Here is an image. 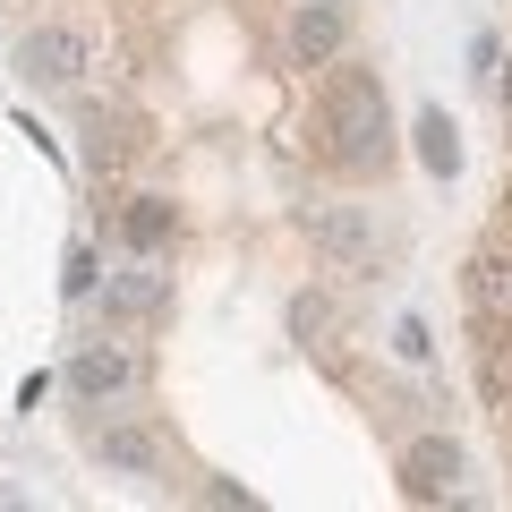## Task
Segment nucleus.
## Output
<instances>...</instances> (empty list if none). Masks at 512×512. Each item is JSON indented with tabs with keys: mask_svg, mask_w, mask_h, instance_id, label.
Listing matches in <instances>:
<instances>
[{
	"mask_svg": "<svg viewBox=\"0 0 512 512\" xmlns=\"http://www.w3.org/2000/svg\"><path fill=\"white\" fill-rule=\"evenodd\" d=\"M325 154L350 171L384 163V77L376 69H342L325 86Z\"/></svg>",
	"mask_w": 512,
	"mask_h": 512,
	"instance_id": "1",
	"label": "nucleus"
},
{
	"mask_svg": "<svg viewBox=\"0 0 512 512\" xmlns=\"http://www.w3.org/2000/svg\"><path fill=\"white\" fill-rule=\"evenodd\" d=\"M410 137H419V163L436 171V180H453V171H461V128L444 120V111H419V128H410Z\"/></svg>",
	"mask_w": 512,
	"mask_h": 512,
	"instance_id": "10",
	"label": "nucleus"
},
{
	"mask_svg": "<svg viewBox=\"0 0 512 512\" xmlns=\"http://www.w3.org/2000/svg\"><path fill=\"white\" fill-rule=\"evenodd\" d=\"M342 35H350L342 9H333V0H308V9L291 18V60H299V69H325V60L342 52Z\"/></svg>",
	"mask_w": 512,
	"mask_h": 512,
	"instance_id": "6",
	"label": "nucleus"
},
{
	"mask_svg": "<svg viewBox=\"0 0 512 512\" xmlns=\"http://www.w3.org/2000/svg\"><path fill=\"white\" fill-rule=\"evenodd\" d=\"M470 308H478V325H512V256L504 248H487L470 265Z\"/></svg>",
	"mask_w": 512,
	"mask_h": 512,
	"instance_id": "8",
	"label": "nucleus"
},
{
	"mask_svg": "<svg viewBox=\"0 0 512 512\" xmlns=\"http://www.w3.org/2000/svg\"><path fill=\"white\" fill-rule=\"evenodd\" d=\"M94 461H103V470H128V478H154L163 470V444L146 436V427H94Z\"/></svg>",
	"mask_w": 512,
	"mask_h": 512,
	"instance_id": "7",
	"label": "nucleus"
},
{
	"mask_svg": "<svg viewBox=\"0 0 512 512\" xmlns=\"http://www.w3.org/2000/svg\"><path fill=\"white\" fill-rule=\"evenodd\" d=\"M103 308L111 316H154V308H163V274H146V265H137V274H111L103 282Z\"/></svg>",
	"mask_w": 512,
	"mask_h": 512,
	"instance_id": "11",
	"label": "nucleus"
},
{
	"mask_svg": "<svg viewBox=\"0 0 512 512\" xmlns=\"http://www.w3.org/2000/svg\"><path fill=\"white\" fill-rule=\"evenodd\" d=\"M393 350H402V359H436V342H427L419 316H402V325H393Z\"/></svg>",
	"mask_w": 512,
	"mask_h": 512,
	"instance_id": "15",
	"label": "nucleus"
},
{
	"mask_svg": "<svg viewBox=\"0 0 512 512\" xmlns=\"http://www.w3.org/2000/svg\"><path fill=\"white\" fill-rule=\"evenodd\" d=\"M60 282H69V299H86L94 282H103V274H94V248H69V274H60Z\"/></svg>",
	"mask_w": 512,
	"mask_h": 512,
	"instance_id": "16",
	"label": "nucleus"
},
{
	"mask_svg": "<svg viewBox=\"0 0 512 512\" xmlns=\"http://www.w3.org/2000/svg\"><path fill=\"white\" fill-rule=\"evenodd\" d=\"M120 239H128L137 256H154V248L171 239V205H163V197H128V214H120Z\"/></svg>",
	"mask_w": 512,
	"mask_h": 512,
	"instance_id": "12",
	"label": "nucleus"
},
{
	"mask_svg": "<svg viewBox=\"0 0 512 512\" xmlns=\"http://www.w3.org/2000/svg\"><path fill=\"white\" fill-rule=\"evenodd\" d=\"M137 384V359H128L120 342H86L69 359V393H86V402H103V393H128Z\"/></svg>",
	"mask_w": 512,
	"mask_h": 512,
	"instance_id": "5",
	"label": "nucleus"
},
{
	"mask_svg": "<svg viewBox=\"0 0 512 512\" xmlns=\"http://www.w3.org/2000/svg\"><path fill=\"white\" fill-rule=\"evenodd\" d=\"M453 478H461V444L453 436H419L402 453V495H410V504H444Z\"/></svg>",
	"mask_w": 512,
	"mask_h": 512,
	"instance_id": "3",
	"label": "nucleus"
},
{
	"mask_svg": "<svg viewBox=\"0 0 512 512\" xmlns=\"http://www.w3.org/2000/svg\"><path fill=\"white\" fill-rule=\"evenodd\" d=\"M18 60H26L35 86H77V69H86V35H77V26H35V35L18 43Z\"/></svg>",
	"mask_w": 512,
	"mask_h": 512,
	"instance_id": "4",
	"label": "nucleus"
},
{
	"mask_svg": "<svg viewBox=\"0 0 512 512\" xmlns=\"http://www.w3.org/2000/svg\"><path fill=\"white\" fill-rule=\"evenodd\" d=\"M504 120H512V86H504Z\"/></svg>",
	"mask_w": 512,
	"mask_h": 512,
	"instance_id": "17",
	"label": "nucleus"
},
{
	"mask_svg": "<svg viewBox=\"0 0 512 512\" xmlns=\"http://www.w3.org/2000/svg\"><path fill=\"white\" fill-rule=\"evenodd\" d=\"M128 154H137V120L94 103V111H86V163H94V171H111V163H128Z\"/></svg>",
	"mask_w": 512,
	"mask_h": 512,
	"instance_id": "9",
	"label": "nucleus"
},
{
	"mask_svg": "<svg viewBox=\"0 0 512 512\" xmlns=\"http://www.w3.org/2000/svg\"><path fill=\"white\" fill-rule=\"evenodd\" d=\"M487 393H495V402H512V350H504V325H495V342H487Z\"/></svg>",
	"mask_w": 512,
	"mask_h": 512,
	"instance_id": "13",
	"label": "nucleus"
},
{
	"mask_svg": "<svg viewBox=\"0 0 512 512\" xmlns=\"http://www.w3.org/2000/svg\"><path fill=\"white\" fill-rule=\"evenodd\" d=\"M308 248L333 256V265H350V274L376 265V231H367L359 205H316V214H308Z\"/></svg>",
	"mask_w": 512,
	"mask_h": 512,
	"instance_id": "2",
	"label": "nucleus"
},
{
	"mask_svg": "<svg viewBox=\"0 0 512 512\" xmlns=\"http://www.w3.org/2000/svg\"><path fill=\"white\" fill-rule=\"evenodd\" d=\"M291 333H333V308H325V299H308V291H299V299H291Z\"/></svg>",
	"mask_w": 512,
	"mask_h": 512,
	"instance_id": "14",
	"label": "nucleus"
}]
</instances>
